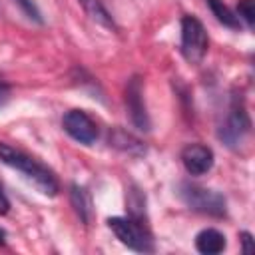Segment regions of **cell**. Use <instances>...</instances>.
Returning <instances> with one entry per match:
<instances>
[{"label":"cell","mask_w":255,"mask_h":255,"mask_svg":"<svg viewBox=\"0 0 255 255\" xmlns=\"http://www.w3.org/2000/svg\"><path fill=\"white\" fill-rule=\"evenodd\" d=\"M0 161L4 165H8L10 169L18 171L42 195L54 197L60 191V181H58L56 173L46 163H42L40 159L28 155L26 151H22L18 147L0 141Z\"/></svg>","instance_id":"1"},{"label":"cell","mask_w":255,"mask_h":255,"mask_svg":"<svg viewBox=\"0 0 255 255\" xmlns=\"http://www.w3.org/2000/svg\"><path fill=\"white\" fill-rule=\"evenodd\" d=\"M177 197L183 201V205L195 213L209 215V217H225L227 215V199L223 193L195 185L189 181H179L177 183Z\"/></svg>","instance_id":"2"},{"label":"cell","mask_w":255,"mask_h":255,"mask_svg":"<svg viewBox=\"0 0 255 255\" xmlns=\"http://www.w3.org/2000/svg\"><path fill=\"white\" fill-rule=\"evenodd\" d=\"M249 131H251V118L247 114L245 104L239 100V96H235L217 126V137L227 147L237 149L245 141Z\"/></svg>","instance_id":"3"},{"label":"cell","mask_w":255,"mask_h":255,"mask_svg":"<svg viewBox=\"0 0 255 255\" xmlns=\"http://www.w3.org/2000/svg\"><path fill=\"white\" fill-rule=\"evenodd\" d=\"M108 227L112 229V233L116 235V239L126 245L131 251L137 253H153L155 251V241L149 233V229L145 227V223L133 219V217H110L108 219Z\"/></svg>","instance_id":"4"},{"label":"cell","mask_w":255,"mask_h":255,"mask_svg":"<svg viewBox=\"0 0 255 255\" xmlns=\"http://www.w3.org/2000/svg\"><path fill=\"white\" fill-rule=\"evenodd\" d=\"M179 52L189 64H201L207 50H209V36L203 22L191 14L181 18L179 28Z\"/></svg>","instance_id":"5"},{"label":"cell","mask_w":255,"mask_h":255,"mask_svg":"<svg viewBox=\"0 0 255 255\" xmlns=\"http://www.w3.org/2000/svg\"><path fill=\"white\" fill-rule=\"evenodd\" d=\"M64 131L82 145H92L98 139V124L84 110H68L62 118Z\"/></svg>","instance_id":"6"},{"label":"cell","mask_w":255,"mask_h":255,"mask_svg":"<svg viewBox=\"0 0 255 255\" xmlns=\"http://www.w3.org/2000/svg\"><path fill=\"white\" fill-rule=\"evenodd\" d=\"M126 108H128L131 124L139 131H147L151 124H149V116H147V108H145V100H143V82H141L139 76H131L128 80V86H126Z\"/></svg>","instance_id":"7"},{"label":"cell","mask_w":255,"mask_h":255,"mask_svg":"<svg viewBox=\"0 0 255 255\" xmlns=\"http://www.w3.org/2000/svg\"><path fill=\"white\" fill-rule=\"evenodd\" d=\"M179 159L185 167V171L189 175H205L207 171H211L213 163H215V155H213V149L209 145H203V143H187L183 145L181 153H179Z\"/></svg>","instance_id":"8"},{"label":"cell","mask_w":255,"mask_h":255,"mask_svg":"<svg viewBox=\"0 0 255 255\" xmlns=\"http://www.w3.org/2000/svg\"><path fill=\"white\" fill-rule=\"evenodd\" d=\"M110 145L116 147L122 153L131 155V157H141L147 151L145 149V143L139 137H135L133 133H129V131H126L122 128H114L110 131Z\"/></svg>","instance_id":"9"},{"label":"cell","mask_w":255,"mask_h":255,"mask_svg":"<svg viewBox=\"0 0 255 255\" xmlns=\"http://www.w3.org/2000/svg\"><path fill=\"white\" fill-rule=\"evenodd\" d=\"M227 241L225 235L215 227H205L195 235V249L203 255H217L225 251Z\"/></svg>","instance_id":"10"},{"label":"cell","mask_w":255,"mask_h":255,"mask_svg":"<svg viewBox=\"0 0 255 255\" xmlns=\"http://www.w3.org/2000/svg\"><path fill=\"white\" fill-rule=\"evenodd\" d=\"M70 203L76 211V215L80 217V221L84 225H88L92 221V215H94V209H92V197L88 193L86 187L78 185V183H72L70 185Z\"/></svg>","instance_id":"11"},{"label":"cell","mask_w":255,"mask_h":255,"mask_svg":"<svg viewBox=\"0 0 255 255\" xmlns=\"http://www.w3.org/2000/svg\"><path fill=\"white\" fill-rule=\"evenodd\" d=\"M84 8V12L90 16L92 22H96L98 26L106 28V30H112V32H118V24L114 20V16L110 14V10L104 6L102 0H78Z\"/></svg>","instance_id":"12"},{"label":"cell","mask_w":255,"mask_h":255,"mask_svg":"<svg viewBox=\"0 0 255 255\" xmlns=\"http://www.w3.org/2000/svg\"><path fill=\"white\" fill-rule=\"evenodd\" d=\"M205 6L211 10V14L215 16V20L231 30H239L241 28V22L237 20L235 12L223 2V0H205Z\"/></svg>","instance_id":"13"},{"label":"cell","mask_w":255,"mask_h":255,"mask_svg":"<svg viewBox=\"0 0 255 255\" xmlns=\"http://www.w3.org/2000/svg\"><path fill=\"white\" fill-rule=\"evenodd\" d=\"M126 205L129 211V217L141 221L143 213H145V195L137 189V187H129L126 193Z\"/></svg>","instance_id":"14"},{"label":"cell","mask_w":255,"mask_h":255,"mask_svg":"<svg viewBox=\"0 0 255 255\" xmlns=\"http://www.w3.org/2000/svg\"><path fill=\"white\" fill-rule=\"evenodd\" d=\"M237 20L241 22V26H245L247 30H253L255 24V8H253V0H239L237 2V12H235Z\"/></svg>","instance_id":"15"},{"label":"cell","mask_w":255,"mask_h":255,"mask_svg":"<svg viewBox=\"0 0 255 255\" xmlns=\"http://www.w3.org/2000/svg\"><path fill=\"white\" fill-rule=\"evenodd\" d=\"M14 2L18 4V8L24 12V16H26L28 20H32V22H36V24H44L42 12H40V8L36 6L34 0H14Z\"/></svg>","instance_id":"16"},{"label":"cell","mask_w":255,"mask_h":255,"mask_svg":"<svg viewBox=\"0 0 255 255\" xmlns=\"http://www.w3.org/2000/svg\"><path fill=\"white\" fill-rule=\"evenodd\" d=\"M239 241H241V251L245 253V255H249V253H253V235L249 233V231H241L239 233Z\"/></svg>","instance_id":"17"},{"label":"cell","mask_w":255,"mask_h":255,"mask_svg":"<svg viewBox=\"0 0 255 255\" xmlns=\"http://www.w3.org/2000/svg\"><path fill=\"white\" fill-rule=\"evenodd\" d=\"M10 102V86L6 80L0 78V110Z\"/></svg>","instance_id":"18"},{"label":"cell","mask_w":255,"mask_h":255,"mask_svg":"<svg viewBox=\"0 0 255 255\" xmlns=\"http://www.w3.org/2000/svg\"><path fill=\"white\" fill-rule=\"evenodd\" d=\"M8 211H10V199L6 197L4 189L0 187V215H6Z\"/></svg>","instance_id":"19"},{"label":"cell","mask_w":255,"mask_h":255,"mask_svg":"<svg viewBox=\"0 0 255 255\" xmlns=\"http://www.w3.org/2000/svg\"><path fill=\"white\" fill-rule=\"evenodd\" d=\"M4 243H6V231L0 229V245H4Z\"/></svg>","instance_id":"20"}]
</instances>
